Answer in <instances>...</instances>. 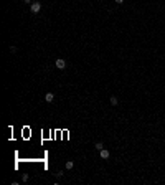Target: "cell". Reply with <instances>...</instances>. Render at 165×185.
Segmentation results:
<instances>
[{"label": "cell", "mask_w": 165, "mask_h": 185, "mask_svg": "<svg viewBox=\"0 0 165 185\" xmlns=\"http://www.w3.org/2000/svg\"><path fill=\"white\" fill-rule=\"evenodd\" d=\"M45 101H46V103H53V101H55V94H53V92H46V94H45Z\"/></svg>", "instance_id": "3"}, {"label": "cell", "mask_w": 165, "mask_h": 185, "mask_svg": "<svg viewBox=\"0 0 165 185\" xmlns=\"http://www.w3.org/2000/svg\"><path fill=\"white\" fill-rule=\"evenodd\" d=\"M40 10H41V3H40V2H33V3H30V12H32V13H38Z\"/></svg>", "instance_id": "1"}, {"label": "cell", "mask_w": 165, "mask_h": 185, "mask_svg": "<svg viewBox=\"0 0 165 185\" xmlns=\"http://www.w3.org/2000/svg\"><path fill=\"white\" fill-rule=\"evenodd\" d=\"M96 149H98V150H101V149H104V146H102V142H98V144H96Z\"/></svg>", "instance_id": "7"}, {"label": "cell", "mask_w": 165, "mask_h": 185, "mask_svg": "<svg viewBox=\"0 0 165 185\" xmlns=\"http://www.w3.org/2000/svg\"><path fill=\"white\" fill-rule=\"evenodd\" d=\"M99 155H101V159H109V150H106V149H101L99 150Z\"/></svg>", "instance_id": "4"}, {"label": "cell", "mask_w": 165, "mask_h": 185, "mask_svg": "<svg viewBox=\"0 0 165 185\" xmlns=\"http://www.w3.org/2000/svg\"><path fill=\"white\" fill-rule=\"evenodd\" d=\"M28 179H30V177H28V174H23V175H22V180H23V182H27Z\"/></svg>", "instance_id": "8"}, {"label": "cell", "mask_w": 165, "mask_h": 185, "mask_svg": "<svg viewBox=\"0 0 165 185\" xmlns=\"http://www.w3.org/2000/svg\"><path fill=\"white\" fill-rule=\"evenodd\" d=\"M73 167H74V164H73L71 160H68V162H66V169H68V170H71Z\"/></svg>", "instance_id": "6"}, {"label": "cell", "mask_w": 165, "mask_h": 185, "mask_svg": "<svg viewBox=\"0 0 165 185\" xmlns=\"http://www.w3.org/2000/svg\"><path fill=\"white\" fill-rule=\"evenodd\" d=\"M117 103H119L117 98H116V96H111V104H112V106H117Z\"/></svg>", "instance_id": "5"}, {"label": "cell", "mask_w": 165, "mask_h": 185, "mask_svg": "<svg viewBox=\"0 0 165 185\" xmlns=\"http://www.w3.org/2000/svg\"><path fill=\"white\" fill-rule=\"evenodd\" d=\"M55 66L58 68V70H65V68H66V61L61 60V58H58V60H56V63H55Z\"/></svg>", "instance_id": "2"}, {"label": "cell", "mask_w": 165, "mask_h": 185, "mask_svg": "<svg viewBox=\"0 0 165 185\" xmlns=\"http://www.w3.org/2000/svg\"><path fill=\"white\" fill-rule=\"evenodd\" d=\"M25 3H33V0H23Z\"/></svg>", "instance_id": "10"}, {"label": "cell", "mask_w": 165, "mask_h": 185, "mask_svg": "<svg viewBox=\"0 0 165 185\" xmlns=\"http://www.w3.org/2000/svg\"><path fill=\"white\" fill-rule=\"evenodd\" d=\"M55 175L58 177V179H60V177H63V172H55Z\"/></svg>", "instance_id": "9"}, {"label": "cell", "mask_w": 165, "mask_h": 185, "mask_svg": "<svg viewBox=\"0 0 165 185\" xmlns=\"http://www.w3.org/2000/svg\"><path fill=\"white\" fill-rule=\"evenodd\" d=\"M122 2H124V0H116V3H122Z\"/></svg>", "instance_id": "11"}]
</instances>
